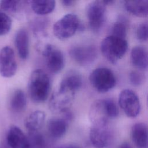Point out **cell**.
Instances as JSON below:
<instances>
[{"label": "cell", "mask_w": 148, "mask_h": 148, "mask_svg": "<svg viewBox=\"0 0 148 148\" xmlns=\"http://www.w3.org/2000/svg\"><path fill=\"white\" fill-rule=\"evenodd\" d=\"M50 80L48 75L38 69L30 75L28 82V91L30 98L36 103L45 101L50 92Z\"/></svg>", "instance_id": "obj_1"}, {"label": "cell", "mask_w": 148, "mask_h": 148, "mask_svg": "<svg viewBox=\"0 0 148 148\" xmlns=\"http://www.w3.org/2000/svg\"><path fill=\"white\" fill-rule=\"evenodd\" d=\"M119 109L111 99H99L93 102L88 112L91 124L106 123L110 119H114L119 115Z\"/></svg>", "instance_id": "obj_2"}, {"label": "cell", "mask_w": 148, "mask_h": 148, "mask_svg": "<svg viewBox=\"0 0 148 148\" xmlns=\"http://www.w3.org/2000/svg\"><path fill=\"white\" fill-rule=\"evenodd\" d=\"M100 49L103 57L109 62L114 64L126 53L128 42L125 39L110 35L101 41Z\"/></svg>", "instance_id": "obj_3"}, {"label": "cell", "mask_w": 148, "mask_h": 148, "mask_svg": "<svg viewBox=\"0 0 148 148\" xmlns=\"http://www.w3.org/2000/svg\"><path fill=\"white\" fill-rule=\"evenodd\" d=\"M81 28L80 20L73 13H68L58 20L53 26L54 35L60 40L72 37Z\"/></svg>", "instance_id": "obj_4"}, {"label": "cell", "mask_w": 148, "mask_h": 148, "mask_svg": "<svg viewBox=\"0 0 148 148\" xmlns=\"http://www.w3.org/2000/svg\"><path fill=\"white\" fill-rule=\"evenodd\" d=\"M89 80L91 86L98 92L105 93L111 90L116 84L114 73L110 69L98 68L90 74Z\"/></svg>", "instance_id": "obj_5"}, {"label": "cell", "mask_w": 148, "mask_h": 148, "mask_svg": "<svg viewBox=\"0 0 148 148\" xmlns=\"http://www.w3.org/2000/svg\"><path fill=\"white\" fill-rule=\"evenodd\" d=\"M106 5L103 1H93L86 8V14L89 27L92 31L98 32L103 27L106 19Z\"/></svg>", "instance_id": "obj_6"}, {"label": "cell", "mask_w": 148, "mask_h": 148, "mask_svg": "<svg viewBox=\"0 0 148 148\" xmlns=\"http://www.w3.org/2000/svg\"><path fill=\"white\" fill-rule=\"evenodd\" d=\"M118 102L126 116L130 118L136 117L140 110V103L138 96L132 90L124 89L119 95Z\"/></svg>", "instance_id": "obj_7"}, {"label": "cell", "mask_w": 148, "mask_h": 148, "mask_svg": "<svg viewBox=\"0 0 148 148\" xmlns=\"http://www.w3.org/2000/svg\"><path fill=\"white\" fill-rule=\"evenodd\" d=\"M75 95V93L58 88L50 98L49 102L50 110L56 113H63L69 110Z\"/></svg>", "instance_id": "obj_8"}, {"label": "cell", "mask_w": 148, "mask_h": 148, "mask_svg": "<svg viewBox=\"0 0 148 148\" xmlns=\"http://www.w3.org/2000/svg\"><path fill=\"white\" fill-rule=\"evenodd\" d=\"M42 55L47 68L53 73L60 72L65 65V59L62 51L51 44H46L42 49Z\"/></svg>", "instance_id": "obj_9"}, {"label": "cell", "mask_w": 148, "mask_h": 148, "mask_svg": "<svg viewBox=\"0 0 148 148\" xmlns=\"http://www.w3.org/2000/svg\"><path fill=\"white\" fill-rule=\"evenodd\" d=\"M69 55L78 64L86 66L93 62L97 57V50L92 45H81L72 47Z\"/></svg>", "instance_id": "obj_10"}, {"label": "cell", "mask_w": 148, "mask_h": 148, "mask_svg": "<svg viewBox=\"0 0 148 148\" xmlns=\"http://www.w3.org/2000/svg\"><path fill=\"white\" fill-rule=\"evenodd\" d=\"M17 69V62L13 50L5 46L0 50V75L6 78L13 77Z\"/></svg>", "instance_id": "obj_11"}, {"label": "cell", "mask_w": 148, "mask_h": 148, "mask_svg": "<svg viewBox=\"0 0 148 148\" xmlns=\"http://www.w3.org/2000/svg\"><path fill=\"white\" fill-rule=\"evenodd\" d=\"M110 138L109 123L91 124L90 130V139L96 148H103L108 144Z\"/></svg>", "instance_id": "obj_12"}, {"label": "cell", "mask_w": 148, "mask_h": 148, "mask_svg": "<svg viewBox=\"0 0 148 148\" xmlns=\"http://www.w3.org/2000/svg\"><path fill=\"white\" fill-rule=\"evenodd\" d=\"M6 142L10 148H30L27 136L16 125H12L9 128Z\"/></svg>", "instance_id": "obj_13"}, {"label": "cell", "mask_w": 148, "mask_h": 148, "mask_svg": "<svg viewBox=\"0 0 148 148\" xmlns=\"http://www.w3.org/2000/svg\"><path fill=\"white\" fill-rule=\"evenodd\" d=\"M82 78L76 71H69L61 80L58 88L75 93L82 86Z\"/></svg>", "instance_id": "obj_14"}, {"label": "cell", "mask_w": 148, "mask_h": 148, "mask_svg": "<svg viewBox=\"0 0 148 148\" xmlns=\"http://www.w3.org/2000/svg\"><path fill=\"white\" fill-rule=\"evenodd\" d=\"M147 128L143 123H137L131 128V138L137 148H146L147 146Z\"/></svg>", "instance_id": "obj_15"}, {"label": "cell", "mask_w": 148, "mask_h": 148, "mask_svg": "<svg viewBox=\"0 0 148 148\" xmlns=\"http://www.w3.org/2000/svg\"><path fill=\"white\" fill-rule=\"evenodd\" d=\"M14 43L19 57L22 60H26L29 56V36L25 29L20 28L17 31Z\"/></svg>", "instance_id": "obj_16"}, {"label": "cell", "mask_w": 148, "mask_h": 148, "mask_svg": "<svg viewBox=\"0 0 148 148\" xmlns=\"http://www.w3.org/2000/svg\"><path fill=\"white\" fill-rule=\"evenodd\" d=\"M69 122L64 117H53L49 120L47 130L50 135L54 138H60L66 133Z\"/></svg>", "instance_id": "obj_17"}, {"label": "cell", "mask_w": 148, "mask_h": 148, "mask_svg": "<svg viewBox=\"0 0 148 148\" xmlns=\"http://www.w3.org/2000/svg\"><path fill=\"white\" fill-rule=\"evenodd\" d=\"M131 60L132 65L140 70L147 68V51L143 46L134 47L131 52Z\"/></svg>", "instance_id": "obj_18"}, {"label": "cell", "mask_w": 148, "mask_h": 148, "mask_svg": "<svg viewBox=\"0 0 148 148\" xmlns=\"http://www.w3.org/2000/svg\"><path fill=\"white\" fill-rule=\"evenodd\" d=\"M46 115L40 110L31 112L25 119L24 125L28 132H36L43 127L45 121Z\"/></svg>", "instance_id": "obj_19"}, {"label": "cell", "mask_w": 148, "mask_h": 148, "mask_svg": "<svg viewBox=\"0 0 148 148\" xmlns=\"http://www.w3.org/2000/svg\"><path fill=\"white\" fill-rule=\"evenodd\" d=\"M124 6L127 12L132 14L145 17L148 14V1H126L124 2Z\"/></svg>", "instance_id": "obj_20"}, {"label": "cell", "mask_w": 148, "mask_h": 148, "mask_svg": "<svg viewBox=\"0 0 148 148\" xmlns=\"http://www.w3.org/2000/svg\"><path fill=\"white\" fill-rule=\"evenodd\" d=\"M29 3L32 11L39 16L51 13L56 6V2L53 0L31 1Z\"/></svg>", "instance_id": "obj_21"}, {"label": "cell", "mask_w": 148, "mask_h": 148, "mask_svg": "<svg viewBox=\"0 0 148 148\" xmlns=\"http://www.w3.org/2000/svg\"><path fill=\"white\" fill-rule=\"evenodd\" d=\"M27 106V98L24 92L16 90L12 95L10 101V107L14 112L20 113L24 111Z\"/></svg>", "instance_id": "obj_22"}, {"label": "cell", "mask_w": 148, "mask_h": 148, "mask_svg": "<svg viewBox=\"0 0 148 148\" xmlns=\"http://www.w3.org/2000/svg\"><path fill=\"white\" fill-rule=\"evenodd\" d=\"M127 22L125 19L120 17L116 23H114L111 29V35L119 37L122 39H125L127 34Z\"/></svg>", "instance_id": "obj_23"}, {"label": "cell", "mask_w": 148, "mask_h": 148, "mask_svg": "<svg viewBox=\"0 0 148 148\" xmlns=\"http://www.w3.org/2000/svg\"><path fill=\"white\" fill-rule=\"evenodd\" d=\"M27 136L30 148H46V142L43 136L36 132H28Z\"/></svg>", "instance_id": "obj_24"}, {"label": "cell", "mask_w": 148, "mask_h": 148, "mask_svg": "<svg viewBox=\"0 0 148 148\" xmlns=\"http://www.w3.org/2000/svg\"><path fill=\"white\" fill-rule=\"evenodd\" d=\"M12 20L6 13L0 12V36L7 34L11 29Z\"/></svg>", "instance_id": "obj_25"}, {"label": "cell", "mask_w": 148, "mask_h": 148, "mask_svg": "<svg viewBox=\"0 0 148 148\" xmlns=\"http://www.w3.org/2000/svg\"><path fill=\"white\" fill-rule=\"evenodd\" d=\"M24 1H1V8L5 11L10 13H16L21 8Z\"/></svg>", "instance_id": "obj_26"}, {"label": "cell", "mask_w": 148, "mask_h": 148, "mask_svg": "<svg viewBox=\"0 0 148 148\" xmlns=\"http://www.w3.org/2000/svg\"><path fill=\"white\" fill-rule=\"evenodd\" d=\"M135 36L136 39L140 42H146L147 40V23L146 22L141 23L138 25Z\"/></svg>", "instance_id": "obj_27"}, {"label": "cell", "mask_w": 148, "mask_h": 148, "mask_svg": "<svg viewBox=\"0 0 148 148\" xmlns=\"http://www.w3.org/2000/svg\"><path fill=\"white\" fill-rule=\"evenodd\" d=\"M131 83L135 86H138L143 84L145 79L144 75L138 71H132L129 75Z\"/></svg>", "instance_id": "obj_28"}, {"label": "cell", "mask_w": 148, "mask_h": 148, "mask_svg": "<svg viewBox=\"0 0 148 148\" xmlns=\"http://www.w3.org/2000/svg\"><path fill=\"white\" fill-rule=\"evenodd\" d=\"M58 148H80L79 145L75 143H66L59 146Z\"/></svg>", "instance_id": "obj_29"}, {"label": "cell", "mask_w": 148, "mask_h": 148, "mask_svg": "<svg viewBox=\"0 0 148 148\" xmlns=\"http://www.w3.org/2000/svg\"><path fill=\"white\" fill-rule=\"evenodd\" d=\"M74 3L73 1H71V0H64L62 1V3L64 6H72Z\"/></svg>", "instance_id": "obj_30"}, {"label": "cell", "mask_w": 148, "mask_h": 148, "mask_svg": "<svg viewBox=\"0 0 148 148\" xmlns=\"http://www.w3.org/2000/svg\"><path fill=\"white\" fill-rule=\"evenodd\" d=\"M119 148H132V147L128 142H123L119 146Z\"/></svg>", "instance_id": "obj_31"}]
</instances>
